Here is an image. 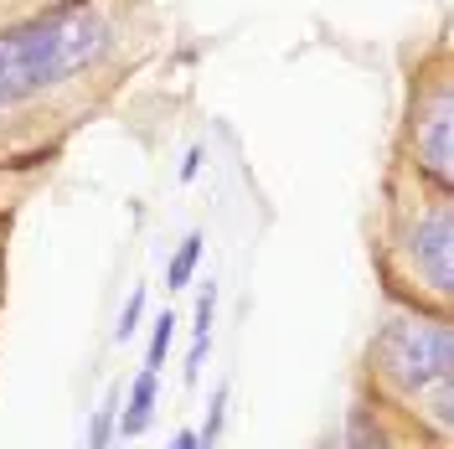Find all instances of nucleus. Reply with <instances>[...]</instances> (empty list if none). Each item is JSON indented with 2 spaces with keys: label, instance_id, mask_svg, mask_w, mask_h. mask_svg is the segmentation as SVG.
Listing matches in <instances>:
<instances>
[{
  "label": "nucleus",
  "instance_id": "nucleus-13",
  "mask_svg": "<svg viewBox=\"0 0 454 449\" xmlns=\"http://www.w3.org/2000/svg\"><path fill=\"white\" fill-rule=\"evenodd\" d=\"M201 161H207V150H186V161H181V181H197V170H201Z\"/></svg>",
  "mask_w": 454,
  "mask_h": 449
},
{
  "label": "nucleus",
  "instance_id": "nucleus-3",
  "mask_svg": "<svg viewBox=\"0 0 454 449\" xmlns=\"http://www.w3.org/2000/svg\"><path fill=\"white\" fill-rule=\"evenodd\" d=\"M387 274L403 289L413 310H434L450 315L454 295V207L450 192H434L419 207H397L393 232H387Z\"/></svg>",
  "mask_w": 454,
  "mask_h": 449
},
{
  "label": "nucleus",
  "instance_id": "nucleus-11",
  "mask_svg": "<svg viewBox=\"0 0 454 449\" xmlns=\"http://www.w3.org/2000/svg\"><path fill=\"white\" fill-rule=\"evenodd\" d=\"M170 336H176V315H155V331H150V351H145V372H160L170 351Z\"/></svg>",
  "mask_w": 454,
  "mask_h": 449
},
{
  "label": "nucleus",
  "instance_id": "nucleus-1",
  "mask_svg": "<svg viewBox=\"0 0 454 449\" xmlns=\"http://www.w3.org/2000/svg\"><path fill=\"white\" fill-rule=\"evenodd\" d=\"M372 393L393 403L397 414L428 429L439 445H450L454 423V331L450 315L403 310L377 326L367 346Z\"/></svg>",
  "mask_w": 454,
  "mask_h": 449
},
{
  "label": "nucleus",
  "instance_id": "nucleus-2",
  "mask_svg": "<svg viewBox=\"0 0 454 449\" xmlns=\"http://www.w3.org/2000/svg\"><path fill=\"white\" fill-rule=\"evenodd\" d=\"M114 47V27L98 5H52L21 27L0 31V109H21L47 88L67 83Z\"/></svg>",
  "mask_w": 454,
  "mask_h": 449
},
{
  "label": "nucleus",
  "instance_id": "nucleus-5",
  "mask_svg": "<svg viewBox=\"0 0 454 449\" xmlns=\"http://www.w3.org/2000/svg\"><path fill=\"white\" fill-rule=\"evenodd\" d=\"M419 445H424V429L408 414H397L393 403H382L377 393L351 403L340 449H419Z\"/></svg>",
  "mask_w": 454,
  "mask_h": 449
},
{
  "label": "nucleus",
  "instance_id": "nucleus-7",
  "mask_svg": "<svg viewBox=\"0 0 454 449\" xmlns=\"http://www.w3.org/2000/svg\"><path fill=\"white\" fill-rule=\"evenodd\" d=\"M155 377L160 372H140L129 382V403L119 408V434L124 439H140L145 429H150V419H155Z\"/></svg>",
  "mask_w": 454,
  "mask_h": 449
},
{
  "label": "nucleus",
  "instance_id": "nucleus-15",
  "mask_svg": "<svg viewBox=\"0 0 454 449\" xmlns=\"http://www.w3.org/2000/svg\"><path fill=\"white\" fill-rule=\"evenodd\" d=\"M62 5H88V0H62Z\"/></svg>",
  "mask_w": 454,
  "mask_h": 449
},
{
  "label": "nucleus",
  "instance_id": "nucleus-14",
  "mask_svg": "<svg viewBox=\"0 0 454 449\" xmlns=\"http://www.w3.org/2000/svg\"><path fill=\"white\" fill-rule=\"evenodd\" d=\"M170 449H197V429H181V434L170 439Z\"/></svg>",
  "mask_w": 454,
  "mask_h": 449
},
{
  "label": "nucleus",
  "instance_id": "nucleus-6",
  "mask_svg": "<svg viewBox=\"0 0 454 449\" xmlns=\"http://www.w3.org/2000/svg\"><path fill=\"white\" fill-rule=\"evenodd\" d=\"M212 320H217V284H207L197 295V315H192V357H186V382H197L207 351H212Z\"/></svg>",
  "mask_w": 454,
  "mask_h": 449
},
{
  "label": "nucleus",
  "instance_id": "nucleus-8",
  "mask_svg": "<svg viewBox=\"0 0 454 449\" xmlns=\"http://www.w3.org/2000/svg\"><path fill=\"white\" fill-rule=\"evenodd\" d=\"M201 232H186L181 238V248L170 253V264H166V289H186L192 284V274H197V264H201Z\"/></svg>",
  "mask_w": 454,
  "mask_h": 449
},
{
  "label": "nucleus",
  "instance_id": "nucleus-4",
  "mask_svg": "<svg viewBox=\"0 0 454 449\" xmlns=\"http://www.w3.org/2000/svg\"><path fill=\"white\" fill-rule=\"evenodd\" d=\"M408 155H413L419 176H428L439 192H450V181H454V98H450V78L444 73H434L413 93V109H408Z\"/></svg>",
  "mask_w": 454,
  "mask_h": 449
},
{
  "label": "nucleus",
  "instance_id": "nucleus-10",
  "mask_svg": "<svg viewBox=\"0 0 454 449\" xmlns=\"http://www.w3.org/2000/svg\"><path fill=\"white\" fill-rule=\"evenodd\" d=\"M223 419H227V388H217L212 403H207V419H201V429H197V449H217V439H223Z\"/></svg>",
  "mask_w": 454,
  "mask_h": 449
},
{
  "label": "nucleus",
  "instance_id": "nucleus-9",
  "mask_svg": "<svg viewBox=\"0 0 454 449\" xmlns=\"http://www.w3.org/2000/svg\"><path fill=\"white\" fill-rule=\"evenodd\" d=\"M114 434H119V393H109L98 408H93V423H88V449H109Z\"/></svg>",
  "mask_w": 454,
  "mask_h": 449
},
{
  "label": "nucleus",
  "instance_id": "nucleus-12",
  "mask_svg": "<svg viewBox=\"0 0 454 449\" xmlns=\"http://www.w3.org/2000/svg\"><path fill=\"white\" fill-rule=\"evenodd\" d=\"M140 315H145V284H135V289H129V300H124V310H119L114 341H129V336H135V331H140Z\"/></svg>",
  "mask_w": 454,
  "mask_h": 449
}]
</instances>
